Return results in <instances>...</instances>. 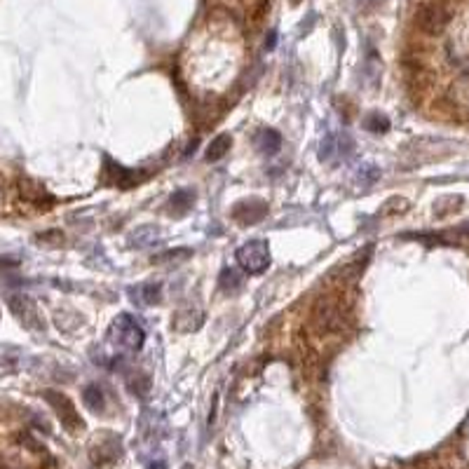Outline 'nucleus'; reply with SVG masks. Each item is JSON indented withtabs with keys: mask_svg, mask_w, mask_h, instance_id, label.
Returning a JSON list of instances; mask_svg holds the SVG:
<instances>
[{
	"mask_svg": "<svg viewBox=\"0 0 469 469\" xmlns=\"http://www.w3.org/2000/svg\"><path fill=\"white\" fill-rule=\"evenodd\" d=\"M139 291H141V300H144L146 305H155V303H160V291H162V286L160 284H144V286H139Z\"/></svg>",
	"mask_w": 469,
	"mask_h": 469,
	"instance_id": "obj_17",
	"label": "nucleus"
},
{
	"mask_svg": "<svg viewBox=\"0 0 469 469\" xmlns=\"http://www.w3.org/2000/svg\"><path fill=\"white\" fill-rule=\"evenodd\" d=\"M274 43H277V33L272 31V33H270V38L265 40V47H267V50H272V47H274Z\"/></svg>",
	"mask_w": 469,
	"mask_h": 469,
	"instance_id": "obj_19",
	"label": "nucleus"
},
{
	"mask_svg": "<svg viewBox=\"0 0 469 469\" xmlns=\"http://www.w3.org/2000/svg\"><path fill=\"white\" fill-rule=\"evenodd\" d=\"M234 256H237V263L246 274H260L270 265V249L263 239H251V242L242 244Z\"/></svg>",
	"mask_w": 469,
	"mask_h": 469,
	"instance_id": "obj_2",
	"label": "nucleus"
},
{
	"mask_svg": "<svg viewBox=\"0 0 469 469\" xmlns=\"http://www.w3.org/2000/svg\"><path fill=\"white\" fill-rule=\"evenodd\" d=\"M83 401H85V406L90 408V411L102 413L104 406H106V394H104V390L99 385H87L83 390Z\"/></svg>",
	"mask_w": 469,
	"mask_h": 469,
	"instance_id": "obj_13",
	"label": "nucleus"
},
{
	"mask_svg": "<svg viewBox=\"0 0 469 469\" xmlns=\"http://www.w3.org/2000/svg\"><path fill=\"white\" fill-rule=\"evenodd\" d=\"M10 307H12V312H15V317L22 321L29 331H36V333L45 331V321H43V317H40L38 305L33 303L31 298H26V296L10 298Z\"/></svg>",
	"mask_w": 469,
	"mask_h": 469,
	"instance_id": "obj_5",
	"label": "nucleus"
},
{
	"mask_svg": "<svg viewBox=\"0 0 469 469\" xmlns=\"http://www.w3.org/2000/svg\"><path fill=\"white\" fill-rule=\"evenodd\" d=\"M448 97H451L455 108L469 115V73H465L462 78L455 80L451 85V94H448Z\"/></svg>",
	"mask_w": 469,
	"mask_h": 469,
	"instance_id": "obj_9",
	"label": "nucleus"
},
{
	"mask_svg": "<svg viewBox=\"0 0 469 469\" xmlns=\"http://www.w3.org/2000/svg\"><path fill=\"white\" fill-rule=\"evenodd\" d=\"M45 401L55 408L57 418L62 420V425L66 427L69 432H80L85 427L83 418H80V413L76 411V406H73V401L66 397L62 392H55V390H45L43 392Z\"/></svg>",
	"mask_w": 469,
	"mask_h": 469,
	"instance_id": "obj_3",
	"label": "nucleus"
},
{
	"mask_svg": "<svg viewBox=\"0 0 469 469\" xmlns=\"http://www.w3.org/2000/svg\"><path fill=\"white\" fill-rule=\"evenodd\" d=\"M190 249H176V251H167V253H160V256H155L153 258V263H164V260H172V258H176V256H190Z\"/></svg>",
	"mask_w": 469,
	"mask_h": 469,
	"instance_id": "obj_18",
	"label": "nucleus"
},
{
	"mask_svg": "<svg viewBox=\"0 0 469 469\" xmlns=\"http://www.w3.org/2000/svg\"><path fill=\"white\" fill-rule=\"evenodd\" d=\"M192 202H195V192L188 190V188H181L169 200V211H174L176 216H183L188 209H192Z\"/></svg>",
	"mask_w": 469,
	"mask_h": 469,
	"instance_id": "obj_11",
	"label": "nucleus"
},
{
	"mask_svg": "<svg viewBox=\"0 0 469 469\" xmlns=\"http://www.w3.org/2000/svg\"><path fill=\"white\" fill-rule=\"evenodd\" d=\"M289 3H291V5H300V3H303V0H289Z\"/></svg>",
	"mask_w": 469,
	"mask_h": 469,
	"instance_id": "obj_22",
	"label": "nucleus"
},
{
	"mask_svg": "<svg viewBox=\"0 0 469 469\" xmlns=\"http://www.w3.org/2000/svg\"><path fill=\"white\" fill-rule=\"evenodd\" d=\"M108 340L120 352H139L146 343V333L132 314H118L108 328Z\"/></svg>",
	"mask_w": 469,
	"mask_h": 469,
	"instance_id": "obj_1",
	"label": "nucleus"
},
{
	"mask_svg": "<svg viewBox=\"0 0 469 469\" xmlns=\"http://www.w3.org/2000/svg\"><path fill=\"white\" fill-rule=\"evenodd\" d=\"M148 469H169V467H167L164 462H150V467H148Z\"/></svg>",
	"mask_w": 469,
	"mask_h": 469,
	"instance_id": "obj_20",
	"label": "nucleus"
},
{
	"mask_svg": "<svg viewBox=\"0 0 469 469\" xmlns=\"http://www.w3.org/2000/svg\"><path fill=\"white\" fill-rule=\"evenodd\" d=\"M265 214H267V204L263 200L251 197V200H244V202H239L234 206L232 218L242 225H253V223H258V220H263Z\"/></svg>",
	"mask_w": 469,
	"mask_h": 469,
	"instance_id": "obj_6",
	"label": "nucleus"
},
{
	"mask_svg": "<svg viewBox=\"0 0 469 469\" xmlns=\"http://www.w3.org/2000/svg\"><path fill=\"white\" fill-rule=\"evenodd\" d=\"M458 230H460L462 234H469V220H467V223H462V225L458 227Z\"/></svg>",
	"mask_w": 469,
	"mask_h": 469,
	"instance_id": "obj_21",
	"label": "nucleus"
},
{
	"mask_svg": "<svg viewBox=\"0 0 469 469\" xmlns=\"http://www.w3.org/2000/svg\"><path fill=\"white\" fill-rule=\"evenodd\" d=\"M106 169L113 172V178H118L115 183L122 186V188L139 183V174L132 172V169H125V167H120L118 162H111V160H106Z\"/></svg>",
	"mask_w": 469,
	"mask_h": 469,
	"instance_id": "obj_14",
	"label": "nucleus"
},
{
	"mask_svg": "<svg viewBox=\"0 0 469 469\" xmlns=\"http://www.w3.org/2000/svg\"><path fill=\"white\" fill-rule=\"evenodd\" d=\"M160 242V227L155 225H141L132 232V246H139V249H146V246H153Z\"/></svg>",
	"mask_w": 469,
	"mask_h": 469,
	"instance_id": "obj_10",
	"label": "nucleus"
},
{
	"mask_svg": "<svg viewBox=\"0 0 469 469\" xmlns=\"http://www.w3.org/2000/svg\"><path fill=\"white\" fill-rule=\"evenodd\" d=\"M253 146H256V150L263 153V155H274V153L281 148V134L277 130H272V127H263V130H258L256 136H253Z\"/></svg>",
	"mask_w": 469,
	"mask_h": 469,
	"instance_id": "obj_8",
	"label": "nucleus"
},
{
	"mask_svg": "<svg viewBox=\"0 0 469 469\" xmlns=\"http://www.w3.org/2000/svg\"><path fill=\"white\" fill-rule=\"evenodd\" d=\"M448 17L451 15H448V10L444 8V5L427 3L415 12V26H418L420 31H425L427 36H437V33H441L446 29Z\"/></svg>",
	"mask_w": 469,
	"mask_h": 469,
	"instance_id": "obj_4",
	"label": "nucleus"
},
{
	"mask_svg": "<svg viewBox=\"0 0 469 469\" xmlns=\"http://www.w3.org/2000/svg\"><path fill=\"white\" fill-rule=\"evenodd\" d=\"M242 284H244V274L239 272V270H234V267H225L223 272H220V279H218V286L223 291H237V289H242Z\"/></svg>",
	"mask_w": 469,
	"mask_h": 469,
	"instance_id": "obj_15",
	"label": "nucleus"
},
{
	"mask_svg": "<svg viewBox=\"0 0 469 469\" xmlns=\"http://www.w3.org/2000/svg\"><path fill=\"white\" fill-rule=\"evenodd\" d=\"M230 144H232L230 134H218V136L209 144V148H206L204 160L206 162H218V160L225 158V153L230 150Z\"/></svg>",
	"mask_w": 469,
	"mask_h": 469,
	"instance_id": "obj_12",
	"label": "nucleus"
},
{
	"mask_svg": "<svg viewBox=\"0 0 469 469\" xmlns=\"http://www.w3.org/2000/svg\"><path fill=\"white\" fill-rule=\"evenodd\" d=\"M338 321V312L331 300H319L312 310V324L319 328V333H328Z\"/></svg>",
	"mask_w": 469,
	"mask_h": 469,
	"instance_id": "obj_7",
	"label": "nucleus"
},
{
	"mask_svg": "<svg viewBox=\"0 0 469 469\" xmlns=\"http://www.w3.org/2000/svg\"><path fill=\"white\" fill-rule=\"evenodd\" d=\"M364 127H366L368 132L380 134V132H387V130H390V120H387L385 115H380V113H371V115H366Z\"/></svg>",
	"mask_w": 469,
	"mask_h": 469,
	"instance_id": "obj_16",
	"label": "nucleus"
}]
</instances>
